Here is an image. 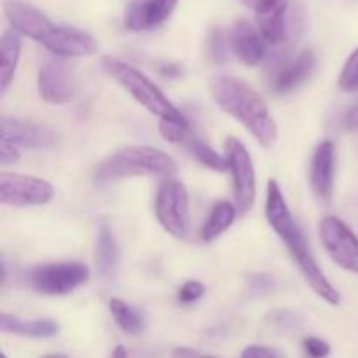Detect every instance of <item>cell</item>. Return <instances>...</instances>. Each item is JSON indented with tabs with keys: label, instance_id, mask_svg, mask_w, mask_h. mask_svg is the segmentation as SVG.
<instances>
[{
	"label": "cell",
	"instance_id": "cell-1",
	"mask_svg": "<svg viewBox=\"0 0 358 358\" xmlns=\"http://www.w3.org/2000/svg\"><path fill=\"white\" fill-rule=\"evenodd\" d=\"M266 219H268L273 231H275V233L282 238L283 243L287 245L290 257L294 259V262H296V266L299 268V271L303 273L304 280H306V282L310 283L311 289L315 290V294L320 296L325 303L332 304V306H338L339 301H341L339 292L332 287V283L325 278L324 271H322L320 266L315 261L303 229H301L299 224L294 219L278 182L273 180V178L268 182Z\"/></svg>",
	"mask_w": 358,
	"mask_h": 358
},
{
	"label": "cell",
	"instance_id": "cell-2",
	"mask_svg": "<svg viewBox=\"0 0 358 358\" xmlns=\"http://www.w3.org/2000/svg\"><path fill=\"white\" fill-rule=\"evenodd\" d=\"M3 13L10 27L21 35L34 38L58 58H79L98 51V44L90 34L76 27L55 24L37 7L21 0H7Z\"/></svg>",
	"mask_w": 358,
	"mask_h": 358
},
{
	"label": "cell",
	"instance_id": "cell-3",
	"mask_svg": "<svg viewBox=\"0 0 358 358\" xmlns=\"http://www.w3.org/2000/svg\"><path fill=\"white\" fill-rule=\"evenodd\" d=\"M212 94L220 108L240 121L262 147H273L278 140V128L261 94L245 80L233 76L212 79Z\"/></svg>",
	"mask_w": 358,
	"mask_h": 358
},
{
	"label": "cell",
	"instance_id": "cell-4",
	"mask_svg": "<svg viewBox=\"0 0 358 358\" xmlns=\"http://www.w3.org/2000/svg\"><path fill=\"white\" fill-rule=\"evenodd\" d=\"M177 171L175 159L163 150L147 145H129L115 150L101 161L94 178L98 184L129 177H159L164 180L175 177Z\"/></svg>",
	"mask_w": 358,
	"mask_h": 358
},
{
	"label": "cell",
	"instance_id": "cell-5",
	"mask_svg": "<svg viewBox=\"0 0 358 358\" xmlns=\"http://www.w3.org/2000/svg\"><path fill=\"white\" fill-rule=\"evenodd\" d=\"M101 66L119 86L124 87L140 105H143L150 114L157 115L161 121H185L182 112L138 69L114 56H103Z\"/></svg>",
	"mask_w": 358,
	"mask_h": 358
},
{
	"label": "cell",
	"instance_id": "cell-6",
	"mask_svg": "<svg viewBox=\"0 0 358 358\" xmlns=\"http://www.w3.org/2000/svg\"><path fill=\"white\" fill-rule=\"evenodd\" d=\"M156 217L168 234L177 240H185L191 231L189 194L185 185L177 178H164L157 187Z\"/></svg>",
	"mask_w": 358,
	"mask_h": 358
},
{
	"label": "cell",
	"instance_id": "cell-7",
	"mask_svg": "<svg viewBox=\"0 0 358 358\" xmlns=\"http://www.w3.org/2000/svg\"><path fill=\"white\" fill-rule=\"evenodd\" d=\"M90 278V268L83 262H48L30 271V285L44 296H66Z\"/></svg>",
	"mask_w": 358,
	"mask_h": 358
},
{
	"label": "cell",
	"instance_id": "cell-8",
	"mask_svg": "<svg viewBox=\"0 0 358 358\" xmlns=\"http://www.w3.org/2000/svg\"><path fill=\"white\" fill-rule=\"evenodd\" d=\"M226 159L227 170L233 177L234 205H236L238 215H245L250 212L255 203V168L247 145L241 140L229 136L226 142Z\"/></svg>",
	"mask_w": 358,
	"mask_h": 358
},
{
	"label": "cell",
	"instance_id": "cell-9",
	"mask_svg": "<svg viewBox=\"0 0 358 358\" xmlns=\"http://www.w3.org/2000/svg\"><path fill=\"white\" fill-rule=\"evenodd\" d=\"M55 198L48 180L23 173H0V203L9 206H42Z\"/></svg>",
	"mask_w": 358,
	"mask_h": 358
},
{
	"label": "cell",
	"instance_id": "cell-10",
	"mask_svg": "<svg viewBox=\"0 0 358 358\" xmlns=\"http://www.w3.org/2000/svg\"><path fill=\"white\" fill-rule=\"evenodd\" d=\"M320 238L332 261L345 271L358 275V236L338 217L320 222Z\"/></svg>",
	"mask_w": 358,
	"mask_h": 358
},
{
	"label": "cell",
	"instance_id": "cell-11",
	"mask_svg": "<svg viewBox=\"0 0 358 358\" xmlns=\"http://www.w3.org/2000/svg\"><path fill=\"white\" fill-rule=\"evenodd\" d=\"M159 131L168 142L184 147L205 168H210V170L215 171L227 170L226 156H220L208 143H205L199 136H196L191 131V128H189L187 121H161Z\"/></svg>",
	"mask_w": 358,
	"mask_h": 358
},
{
	"label": "cell",
	"instance_id": "cell-12",
	"mask_svg": "<svg viewBox=\"0 0 358 358\" xmlns=\"http://www.w3.org/2000/svg\"><path fill=\"white\" fill-rule=\"evenodd\" d=\"M37 87L42 100L51 105H62L72 100L76 93V83L69 63L58 56L49 59L38 70Z\"/></svg>",
	"mask_w": 358,
	"mask_h": 358
},
{
	"label": "cell",
	"instance_id": "cell-13",
	"mask_svg": "<svg viewBox=\"0 0 358 358\" xmlns=\"http://www.w3.org/2000/svg\"><path fill=\"white\" fill-rule=\"evenodd\" d=\"M255 13V21L266 44L278 45L287 38V10L290 0H241Z\"/></svg>",
	"mask_w": 358,
	"mask_h": 358
},
{
	"label": "cell",
	"instance_id": "cell-14",
	"mask_svg": "<svg viewBox=\"0 0 358 358\" xmlns=\"http://www.w3.org/2000/svg\"><path fill=\"white\" fill-rule=\"evenodd\" d=\"M0 136L3 142L27 149H49L58 142V135L48 126L10 117L0 121Z\"/></svg>",
	"mask_w": 358,
	"mask_h": 358
},
{
	"label": "cell",
	"instance_id": "cell-15",
	"mask_svg": "<svg viewBox=\"0 0 358 358\" xmlns=\"http://www.w3.org/2000/svg\"><path fill=\"white\" fill-rule=\"evenodd\" d=\"M231 51L247 66H257L266 58V41L248 20H238L231 30Z\"/></svg>",
	"mask_w": 358,
	"mask_h": 358
},
{
	"label": "cell",
	"instance_id": "cell-16",
	"mask_svg": "<svg viewBox=\"0 0 358 358\" xmlns=\"http://www.w3.org/2000/svg\"><path fill=\"white\" fill-rule=\"evenodd\" d=\"M317 58L311 51H303L296 58H282L280 65L273 69L271 87L276 93H289L306 83L315 72Z\"/></svg>",
	"mask_w": 358,
	"mask_h": 358
},
{
	"label": "cell",
	"instance_id": "cell-17",
	"mask_svg": "<svg viewBox=\"0 0 358 358\" xmlns=\"http://www.w3.org/2000/svg\"><path fill=\"white\" fill-rule=\"evenodd\" d=\"M334 166H336V149L331 140H324L318 143L313 154L310 168V184L315 196L320 201L329 203L334 189Z\"/></svg>",
	"mask_w": 358,
	"mask_h": 358
},
{
	"label": "cell",
	"instance_id": "cell-18",
	"mask_svg": "<svg viewBox=\"0 0 358 358\" xmlns=\"http://www.w3.org/2000/svg\"><path fill=\"white\" fill-rule=\"evenodd\" d=\"M178 0H140L126 13V27L129 30H150L163 24L177 7Z\"/></svg>",
	"mask_w": 358,
	"mask_h": 358
},
{
	"label": "cell",
	"instance_id": "cell-19",
	"mask_svg": "<svg viewBox=\"0 0 358 358\" xmlns=\"http://www.w3.org/2000/svg\"><path fill=\"white\" fill-rule=\"evenodd\" d=\"M0 331L3 334L24 336V338H52L58 334L59 325L55 320H23L13 315H0Z\"/></svg>",
	"mask_w": 358,
	"mask_h": 358
},
{
	"label": "cell",
	"instance_id": "cell-20",
	"mask_svg": "<svg viewBox=\"0 0 358 358\" xmlns=\"http://www.w3.org/2000/svg\"><path fill=\"white\" fill-rule=\"evenodd\" d=\"M21 56V34L14 28L6 30L0 41V93H6L16 73Z\"/></svg>",
	"mask_w": 358,
	"mask_h": 358
},
{
	"label": "cell",
	"instance_id": "cell-21",
	"mask_svg": "<svg viewBox=\"0 0 358 358\" xmlns=\"http://www.w3.org/2000/svg\"><path fill=\"white\" fill-rule=\"evenodd\" d=\"M96 262L103 276H112L119 264V248L108 224H101L96 236Z\"/></svg>",
	"mask_w": 358,
	"mask_h": 358
},
{
	"label": "cell",
	"instance_id": "cell-22",
	"mask_svg": "<svg viewBox=\"0 0 358 358\" xmlns=\"http://www.w3.org/2000/svg\"><path fill=\"white\" fill-rule=\"evenodd\" d=\"M238 215L236 205L229 201H220L213 206L212 213L206 219V222L201 227V238L205 241H213L226 233L233 226L234 219Z\"/></svg>",
	"mask_w": 358,
	"mask_h": 358
},
{
	"label": "cell",
	"instance_id": "cell-23",
	"mask_svg": "<svg viewBox=\"0 0 358 358\" xmlns=\"http://www.w3.org/2000/svg\"><path fill=\"white\" fill-rule=\"evenodd\" d=\"M108 310H110V315L114 317L115 324L126 334L140 336L145 331V318L142 317L138 310L126 304L124 301L114 297V299L108 301Z\"/></svg>",
	"mask_w": 358,
	"mask_h": 358
},
{
	"label": "cell",
	"instance_id": "cell-24",
	"mask_svg": "<svg viewBox=\"0 0 358 358\" xmlns=\"http://www.w3.org/2000/svg\"><path fill=\"white\" fill-rule=\"evenodd\" d=\"M206 49H208V58L212 59L215 65H222L229 58V49H231V38L227 37L226 31L220 28L210 34L208 42H206Z\"/></svg>",
	"mask_w": 358,
	"mask_h": 358
},
{
	"label": "cell",
	"instance_id": "cell-25",
	"mask_svg": "<svg viewBox=\"0 0 358 358\" xmlns=\"http://www.w3.org/2000/svg\"><path fill=\"white\" fill-rule=\"evenodd\" d=\"M338 83L345 93H357L358 91V48L346 59Z\"/></svg>",
	"mask_w": 358,
	"mask_h": 358
},
{
	"label": "cell",
	"instance_id": "cell-26",
	"mask_svg": "<svg viewBox=\"0 0 358 358\" xmlns=\"http://www.w3.org/2000/svg\"><path fill=\"white\" fill-rule=\"evenodd\" d=\"M266 322L276 331H292L301 325V317L290 310H275L266 317Z\"/></svg>",
	"mask_w": 358,
	"mask_h": 358
},
{
	"label": "cell",
	"instance_id": "cell-27",
	"mask_svg": "<svg viewBox=\"0 0 358 358\" xmlns=\"http://www.w3.org/2000/svg\"><path fill=\"white\" fill-rule=\"evenodd\" d=\"M205 285L198 280H189L184 283L180 290H178V303L182 304H192L196 301L201 299L205 296Z\"/></svg>",
	"mask_w": 358,
	"mask_h": 358
},
{
	"label": "cell",
	"instance_id": "cell-28",
	"mask_svg": "<svg viewBox=\"0 0 358 358\" xmlns=\"http://www.w3.org/2000/svg\"><path fill=\"white\" fill-rule=\"evenodd\" d=\"M247 282H248V289H250L254 294H268L275 289V282H273V278L269 275H264V273H255V275H252Z\"/></svg>",
	"mask_w": 358,
	"mask_h": 358
},
{
	"label": "cell",
	"instance_id": "cell-29",
	"mask_svg": "<svg viewBox=\"0 0 358 358\" xmlns=\"http://www.w3.org/2000/svg\"><path fill=\"white\" fill-rule=\"evenodd\" d=\"M304 350L311 358H327L331 353V346L320 338L304 339Z\"/></svg>",
	"mask_w": 358,
	"mask_h": 358
},
{
	"label": "cell",
	"instance_id": "cell-30",
	"mask_svg": "<svg viewBox=\"0 0 358 358\" xmlns=\"http://www.w3.org/2000/svg\"><path fill=\"white\" fill-rule=\"evenodd\" d=\"M241 358H283V355L280 352H276V350L268 348V346L252 345L243 350Z\"/></svg>",
	"mask_w": 358,
	"mask_h": 358
},
{
	"label": "cell",
	"instance_id": "cell-31",
	"mask_svg": "<svg viewBox=\"0 0 358 358\" xmlns=\"http://www.w3.org/2000/svg\"><path fill=\"white\" fill-rule=\"evenodd\" d=\"M17 161H20V152H17L16 145L0 140V163H2V166H9Z\"/></svg>",
	"mask_w": 358,
	"mask_h": 358
},
{
	"label": "cell",
	"instance_id": "cell-32",
	"mask_svg": "<svg viewBox=\"0 0 358 358\" xmlns=\"http://www.w3.org/2000/svg\"><path fill=\"white\" fill-rule=\"evenodd\" d=\"M343 124H345V128L350 129V131L358 129V103L353 105V107L346 112L345 117H343Z\"/></svg>",
	"mask_w": 358,
	"mask_h": 358
},
{
	"label": "cell",
	"instance_id": "cell-33",
	"mask_svg": "<svg viewBox=\"0 0 358 358\" xmlns=\"http://www.w3.org/2000/svg\"><path fill=\"white\" fill-rule=\"evenodd\" d=\"M171 358H219V357L205 355V353L196 352V350H191V348H175L173 353H171Z\"/></svg>",
	"mask_w": 358,
	"mask_h": 358
},
{
	"label": "cell",
	"instance_id": "cell-34",
	"mask_svg": "<svg viewBox=\"0 0 358 358\" xmlns=\"http://www.w3.org/2000/svg\"><path fill=\"white\" fill-rule=\"evenodd\" d=\"M110 358H128V352H126V348H122V346H115Z\"/></svg>",
	"mask_w": 358,
	"mask_h": 358
},
{
	"label": "cell",
	"instance_id": "cell-35",
	"mask_svg": "<svg viewBox=\"0 0 358 358\" xmlns=\"http://www.w3.org/2000/svg\"><path fill=\"white\" fill-rule=\"evenodd\" d=\"M44 358H63V357H58V355H49V357H44Z\"/></svg>",
	"mask_w": 358,
	"mask_h": 358
},
{
	"label": "cell",
	"instance_id": "cell-36",
	"mask_svg": "<svg viewBox=\"0 0 358 358\" xmlns=\"http://www.w3.org/2000/svg\"><path fill=\"white\" fill-rule=\"evenodd\" d=\"M2 358H7V357H6V355H3V357H2Z\"/></svg>",
	"mask_w": 358,
	"mask_h": 358
}]
</instances>
